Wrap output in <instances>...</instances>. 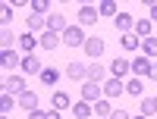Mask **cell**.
<instances>
[{
	"label": "cell",
	"instance_id": "cell-1",
	"mask_svg": "<svg viewBox=\"0 0 157 119\" xmlns=\"http://www.w3.org/2000/svg\"><path fill=\"white\" fill-rule=\"evenodd\" d=\"M25 75H19V72H10L6 78H3V94H13V97H19V94H25Z\"/></svg>",
	"mask_w": 157,
	"mask_h": 119
},
{
	"label": "cell",
	"instance_id": "cell-2",
	"mask_svg": "<svg viewBox=\"0 0 157 119\" xmlns=\"http://www.w3.org/2000/svg\"><path fill=\"white\" fill-rule=\"evenodd\" d=\"M85 32H82V25H69L66 32H63V44L66 47H85Z\"/></svg>",
	"mask_w": 157,
	"mask_h": 119
},
{
	"label": "cell",
	"instance_id": "cell-3",
	"mask_svg": "<svg viewBox=\"0 0 157 119\" xmlns=\"http://www.w3.org/2000/svg\"><path fill=\"white\" fill-rule=\"evenodd\" d=\"M44 66L38 60V54H22V75H41Z\"/></svg>",
	"mask_w": 157,
	"mask_h": 119
},
{
	"label": "cell",
	"instance_id": "cell-4",
	"mask_svg": "<svg viewBox=\"0 0 157 119\" xmlns=\"http://www.w3.org/2000/svg\"><path fill=\"white\" fill-rule=\"evenodd\" d=\"M66 78H72V82H78V85H85V82H88V66L72 60V63L66 66Z\"/></svg>",
	"mask_w": 157,
	"mask_h": 119
},
{
	"label": "cell",
	"instance_id": "cell-5",
	"mask_svg": "<svg viewBox=\"0 0 157 119\" xmlns=\"http://www.w3.org/2000/svg\"><path fill=\"white\" fill-rule=\"evenodd\" d=\"M101 97H104V85H98V82H85V85H82V100L98 103Z\"/></svg>",
	"mask_w": 157,
	"mask_h": 119
},
{
	"label": "cell",
	"instance_id": "cell-6",
	"mask_svg": "<svg viewBox=\"0 0 157 119\" xmlns=\"http://www.w3.org/2000/svg\"><path fill=\"white\" fill-rule=\"evenodd\" d=\"M98 19H101L98 6H78V25H82V28H91Z\"/></svg>",
	"mask_w": 157,
	"mask_h": 119
},
{
	"label": "cell",
	"instance_id": "cell-7",
	"mask_svg": "<svg viewBox=\"0 0 157 119\" xmlns=\"http://www.w3.org/2000/svg\"><path fill=\"white\" fill-rule=\"evenodd\" d=\"M151 66H154V60H151V57L138 54V57L132 60V72H135V78H141V75H151Z\"/></svg>",
	"mask_w": 157,
	"mask_h": 119
},
{
	"label": "cell",
	"instance_id": "cell-8",
	"mask_svg": "<svg viewBox=\"0 0 157 119\" xmlns=\"http://www.w3.org/2000/svg\"><path fill=\"white\" fill-rule=\"evenodd\" d=\"M123 91H126V82H123V78H107V82H104V97H107V100L120 97Z\"/></svg>",
	"mask_w": 157,
	"mask_h": 119
},
{
	"label": "cell",
	"instance_id": "cell-9",
	"mask_svg": "<svg viewBox=\"0 0 157 119\" xmlns=\"http://www.w3.org/2000/svg\"><path fill=\"white\" fill-rule=\"evenodd\" d=\"M0 63H3V69H6V72L22 69V57L16 54V50H3V54H0Z\"/></svg>",
	"mask_w": 157,
	"mask_h": 119
},
{
	"label": "cell",
	"instance_id": "cell-10",
	"mask_svg": "<svg viewBox=\"0 0 157 119\" xmlns=\"http://www.w3.org/2000/svg\"><path fill=\"white\" fill-rule=\"evenodd\" d=\"M38 44H41V50H57L63 44V35L57 32H44V35H38Z\"/></svg>",
	"mask_w": 157,
	"mask_h": 119
},
{
	"label": "cell",
	"instance_id": "cell-11",
	"mask_svg": "<svg viewBox=\"0 0 157 119\" xmlns=\"http://www.w3.org/2000/svg\"><path fill=\"white\" fill-rule=\"evenodd\" d=\"M25 25H29L32 35H44V32H47V16H35V13H29Z\"/></svg>",
	"mask_w": 157,
	"mask_h": 119
},
{
	"label": "cell",
	"instance_id": "cell-12",
	"mask_svg": "<svg viewBox=\"0 0 157 119\" xmlns=\"http://www.w3.org/2000/svg\"><path fill=\"white\" fill-rule=\"evenodd\" d=\"M69 25H66V16L63 13H50L47 16V32H57V35H63Z\"/></svg>",
	"mask_w": 157,
	"mask_h": 119
},
{
	"label": "cell",
	"instance_id": "cell-13",
	"mask_svg": "<svg viewBox=\"0 0 157 119\" xmlns=\"http://www.w3.org/2000/svg\"><path fill=\"white\" fill-rule=\"evenodd\" d=\"M104 47H107V44H104V38H88V41H85V54L88 57H104Z\"/></svg>",
	"mask_w": 157,
	"mask_h": 119
},
{
	"label": "cell",
	"instance_id": "cell-14",
	"mask_svg": "<svg viewBox=\"0 0 157 119\" xmlns=\"http://www.w3.org/2000/svg\"><path fill=\"white\" fill-rule=\"evenodd\" d=\"M110 72H113V78H126L129 72H132V63L123 60V57H116V60H113V66H110Z\"/></svg>",
	"mask_w": 157,
	"mask_h": 119
},
{
	"label": "cell",
	"instance_id": "cell-15",
	"mask_svg": "<svg viewBox=\"0 0 157 119\" xmlns=\"http://www.w3.org/2000/svg\"><path fill=\"white\" fill-rule=\"evenodd\" d=\"M38 47H41V44H38V38H35L32 32H25V35H19V50H25V54H35Z\"/></svg>",
	"mask_w": 157,
	"mask_h": 119
},
{
	"label": "cell",
	"instance_id": "cell-16",
	"mask_svg": "<svg viewBox=\"0 0 157 119\" xmlns=\"http://www.w3.org/2000/svg\"><path fill=\"white\" fill-rule=\"evenodd\" d=\"M16 100H19V107H22V110H29V113H32V110H38V103H41L35 91H25V94H19Z\"/></svg>",
	"mask_w": 157,
	"mask_h": 119
},
{
	"label": "cell",
	"instance_id": "cell-17",
	"mask_svg": "<svg viewBox=\"0 0 157 119\" xmlns=\"http://www.w3.org/2000/svg\"><path fill=\"white\" fill-rule=\"evenodd\" d=\"M138 38H141V41H145V38H154L151 32H154V22L151 19H135V28H132Z\"/></svg>",
	"mask_w": 157,
	"mask_h": 119
},
{
	"label": "cell",
	"instance_id": "cell-18",
	"mask_svg": "<svg viewBox=\"0 0 157 119\" xmlns=\"http://www.w3.org/2000/svg\"><path fill=\"white\" fill-rule=\"evenodd\" d=\"M88 82L104 85V82H107V69H104L101 63H91V66H88Z\"/></svg>",
	"mask_w": 157,
	"mask_h": 119
},
{
	"label": "cell",
	"instance_id": "cell-19",
	"mask_svg": "<svg viewBox=\"0 0 157 119\" xmlns=\"http://www.w3.org/2000/svg\"><path fill=\"white\" fill-rule=\"evenodd\" d=\"M113 25H116V28H120L123 35H129V32H132V28H135V19H132V16H129V13H120V16H116V19H113Z\"/></svg>",
	"mask_w": 157,
	"mask_h": 119
},
{
	"label": "cell",
	"instance_id": "cell-20",
	"mask_svg": "<svg viewBox=\"0 0 157 119\" xmlns=\"http://www.w3.org/2000/svg\"><path fill=\"white\" fill-rule=\"evenodd\" d=\"M72 116H75V119H88V116H94V103H88V100L72 103Z\"/></svg>",
	"mask_w": 157,
	"mask_h": 119
},
{
	"label": "cell",
	"instance_id": "cell-21",
	"mask_svg": "<svg viewBox=\"0 0 157 119\" xmlns=\"http://www.w3.org/2000/svg\"><path fill=\"white\" fill-rule=\"evenodd\" d=\"M94 116H98V119H110V116H113V103H110L107 97H101V100L94 103Z\"/></svg>",
	"mask_w": 157,
	"mask_h": 119
},
{
	"label": "cell",
	"instance_id": "cell-22",
	"mask_svg": "<svg viewBox=\"0 0 157 119\" xmlns=\"http://www.w3.org/2000/svg\"><path fill=\"white\" fill-rule=\"evenodd\" d=\"M0 44H3V50H13V44H19V38L13 35L10 25H3V28H0Z\"/></svg>",
	"mask_w": 157,
	"mask_h": 119
},
{
	"label": "cell",
	"instance_id": "cell-23",
	"mask_svg": "<svg viewBox=\"0 0 157 119\" xmlns=\"http://www.w3.org/2000/svg\"><path fill=\"white\" fill-rule=\"evenodd\" d=\"M120 47H123V50H138V47H141V38H138L135 32H129V35L120 38Z\"/></svg>",
	"mask_w": 157,
	"mask_h": 119
},
{
	"label": "cell",
	"instance_id": "cell-24",
	"mask_svg": "<svg viewBox=\"0 0 157 119\" xmlns=\"http://www.w3.org/2000/svg\"><path fill=\"white\" fill-rule=\"evenodd\" d=\"M126 94L145 97V82H141V78H129V82H126Z\"/></svg>",
	"mask_w": 157,
	"mask_h": 119
},
{
	"label": "cell",
	"instance_id": "cell-25",
	"mask_svg": "<svg viewBox=\"0 0 157 119\" xmlns=\"http://www.w3.org/2000/svg\"><path fill=\"white\" fill-rule=\"evenodd\" d=\"M98 13H101V16H107V19H116V16H120V9H116L113 0H101V3H98Z\"/></svg>",
	"mask_w": 157,
	"mask_h": 119
},
{
	"label": "cell",
	"instance_id": "cell-26",
	"mask_svg": "<svg viewBox=\"0 0 157 119\" xmlns=\"http://www.w3.org/2000/svg\"><path fill=\"white\" fill-rule=\"evenodd\" d=\"M141 116H157V97H141Z\"/></svg>",
	"mask_w": 157,
	"mask_h": 119
},
{
	"label": "cell",
	"instance_id": "cell-27",
	"mask_svg": "<svg viewBox=\"0 0 157 119\" xmlns=\"http://www.w3.org/2000/svg\"><path fill=\"white\" fill-rule=\"evenodd\" d=\"M32 13L35 16H50V0H32Z\"/></svg>",
	"mask_w": 157,
	"mask_h": 119
},
{
	"label": "cell",
	"instance_id": "cell-28",
	"mask_svg": "<svg viewBox=\"0 0 157 119\" xmlns=\"http://www.w3.org/2000/svg\"><path fill=\"white\" fill-rule=\"evenodd\" d=\"M57 78H60V69H54V66H44L41 82H44V85H57Z\"/></svg>",
	"mask_w": 157,
	"mask_h": 119
},
{
	"label": "cell",
	"instance_id": "cell-29",
	"mask_svg": "<svg viewBox=\"0 0 157 119\" xmlns=\"http://www.w3.org/2000/svg\"><path fill=\"white\" fill-rule=\"evenodd\" d=\"M16 103H19V100L13 97V94H3V97H0V116H10V110L16 107Z\"/></svg>",
	"mask_w": 157,
	"mask_h": 119
},
{
	"label": "cell",
	"instance_id": "cell-30",
	"mask_svg": "<svg viewBox=\"0 0 157 119\" xmlns=\"http://www.w3.org/2000/svg\"><path fill=\"white\" fill-rule=\"evenodd\" d=\"M50 103H54V110H66V107H69V94H63V91H57V94L50 97Z\"/></svg>",
	"mask_w": 157,
	"mask_h": 119
},
{
	"label": "cell",
	"instance_id": "cell-31",
	"mask_svg": "<svg viewBox=\"0 0 157 119\" xmlns=\"http://www.w3.org/2000/svg\"><path fill=\"white\" fill-rule=\"evenodd\" d=\"M141 54L145 57H157V38H145V41H141Z\"/></svg>",
	"mask_w": 157,
	"mask_h": 119
},
{
	"label": "cell",
	"instance_id": "cell-32",
	"mask_svg": "<svg viewBox=\"0 0 157 119\" xmlns=\"http://www.w3.org/2000/svg\"><path fill=\"white\" fill-rule=\"evenodd\" d=\"M0 19H3V25H10V19H13V3H3V6H0Z\"/></svg>",
	"mask_w": 157,
	"mask_h": 119
},
{
	"label": "cell",
	"instance_id": "cell-33",
	"mask_svg": "<svg viewBox=\"0 0 157 119\" xmlns=\"http://www.w3.org/2000/svg\"><path fill=\"white\" fill-rule=\"evenodd\" d=\"M148 9H151V16H148V19L157 22V0H148Z\"/></svg>",
	"mask_w": 157,
	"mask_h": 119
},
{
	"label": "cell",
	"instance_id": "cell-34",
	"mask_svg": "<svg viewBox=\"0 0 157 119\" xmlns=\"http://www.w3.org/2000/svg\"><path fill=\"white\" fill-rule=\"evenodd\" d=\"M110 119H132V116H129L126 110H113V116H110Z\"/></svg>",
	"mask_w": 157,
	"mask_h": 119
},
{
	"label": "cell",
	"instance_id": "cell-35",
	"mask_svg": "<svg viewBox=\"0 0 157 119\" xmlns=\"http://www.w3.org/2000/svg\"><path fill=\"white\" fill-rule=\"evenodd\" d=\"M29 119H47V113H44V110H32Z\"/></svg>",
	"mask_w": 157,
	"mask_h": 119
},
{
	"label": "cell",
	"instance_id": "cell-36",
	"mask_svg": "<svg viewBox=\"0 0 157 119\" xmlns=\"http://www.w3.org/2000/svg\"><path fill=\"white\" fill-rule=\"evenodd\" d=\"M47 119H60V110H47Z\"/></svg>",
	"mask_w": 157,
	"mask_h": 119
},
{
	"label": "cell",
	"instance_id": "cell-37",
	"mask_svg": "<svg viewBox=\"0 0 157 119\" xmlns=\"http://www.w3.org/2000/svg\"><path fill=\"white\" fill-rule=\"evenodd\" d=\"M148 78H154V82H157V63L151 66V75H148Z\"/></svg>",
	"mask_w": 157,
	"mask_h": 119
},
{
	"label": "cell",
	"instance_id": "cell-38",
	"mask_svg": "<svg viewBox=\"0 0 157 119\" xmlns=\"http://www.w3.org/2000/svg\"><path fill=\"white\" fill-rule=\"evenodd\" d=\"M132 119H148V116H141V113H138V116H132Z\"/></svg>",
	"mask_w": 157,
	"mask_h": 119
}]
</instances>
